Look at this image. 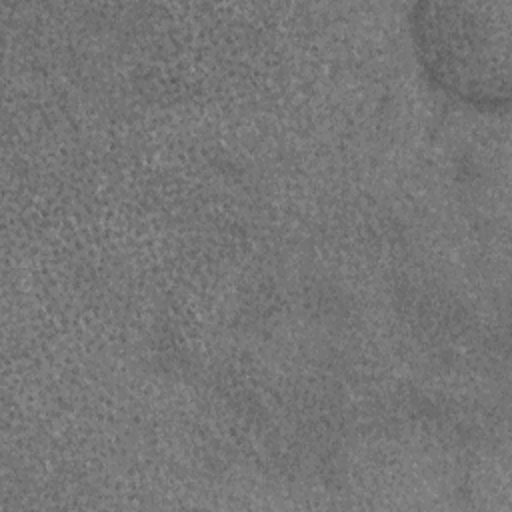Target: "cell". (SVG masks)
Listing matches in <instances>:
<instances>
[{"instance_id": "1", "label": "cell", "mask_w": 512, "mask_h": 512, "mask_svg": "<svg viewBox=\"0 0 512 512\" xmlns=\"http://www.w3.org/2000/svg\"><path fill=\"white\" fill-rule=\"evenodd\" d=\"M510 2H420L410 30L428 78L478 110L510 100Z\"/></svg>"}]
</instances>
